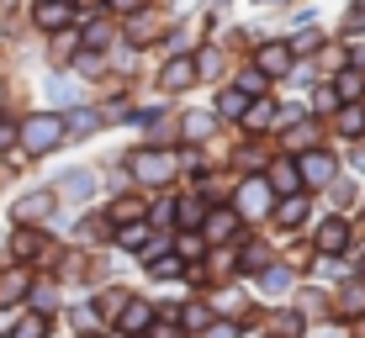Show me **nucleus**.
<instances>
[{"mask_svg":"<svg viewBox=\"0 0 365 338\" xmlns=\"http://www.w3.org/2000/svg\"><path fill=\"white\" fill-rule=\"evenodd\" d=\"M128 217H143V206H138V201H111V228L128 222Z\"/></svg>","mask_w":365,"mask_h":338,"instance_id":"7c9ffc66","label":"nucleus"},{"mask_svg":"<svg viewBox=\"0 0 365 338\" xmlns=\"http://www.w3.org/2000/svg\"><path fill=\"white\" fill-rule=\"evenodd\" d=\"M355 69H365V48H355Z\"/></svg>","mask_w":365,"mask_h":338,"instance_id":"79ce46f5","label":"nucleus"},{"mask_svg":"<svg viewBox=\"0 0 365 338\" xmlns=\"http://www.w3.org/2000/svg\"><path fill=\"white\" fill-rule=\"evenodd\" d=\"M101 132V117H96V111H69V117H64V137H96Z\"/></svg>","mask_w":365,"mask_h":338,"instance_id":"4468645a","label":"nucleus"},{"mask_svg":"<svg viewBox=\"0 0 365 338\" xmlns=\"http://www.w3.org/2000/svg\"><path fill=\"white\" fill-rule=\"evenodd\" d=\"M128 174L138 185H170L175 174V154H159V148H138V154H128Z\"/></svg>","mask_w":365,"mask_h":338,"instance_id":"f03ea898","label":"nucleus"},{"mask_svg":"<svg viewBox=\"0 0 365 338\" xmlns=\"http://www.w3.org/2000/svg\"><path fill=\"white\" fill-rule=\"evenodd\" d=\"M238 233V211H207V238L212 243H222V238Z\"/></svg>","mask_w":365,"mask_h":338,"instance_id":"2eb2a0df","label":"nucleus"},{"mask_svg":"<svg viewBox=\"0 0 365 338\" xmlns=\"http://www.w3.org/2000/svg\"><path fill=\"white\" fill-rule=\"evenodd\" d=\"M244 122H249V132H265L270 122H275V106H270V101H259V106H244Z\"/></svg>","mask_w":365,"mask_h":338,"instance_id":"393cba45","label":"nucleus"},{"mask_svg":"<svg viewBox=\"0 0 365 338\" xmlns=\"http://www.w3.org/2000/svg\"><path fill=\"white\" fill-rule=\"evenodd\" d=\"M270 201H275V191H270L265 174H249V180L238 185V217H249V222L270 217Z\"/></svg>","mask_w":365,"mask_h":338,"instance_id":"20e7f679","label":"nucleus"},{"mask_svg":"<svg viewBox=\"0 0 365 338\" xmlns=\"http://www.w3.org/2000/svg\"><path fill=\"white\" fill-rule=\"evenodd\" d=\"M255 69L259 74H286V69H292V48H286V43H265L255 53Z\"/></svg>","mask_w":365,"mask_h":338,"instance_id":"9b49d317","label":"nucleus"},{"mask_svg":"<svg viewBox=\"0 0 365 338\" xmlns=\"http://www.w3.org/2000/svg\"><path fill=\"white\" fill-rule=\"evenodd\" d=\"M244 106H249V95L238 90V85H233V90H222V101H217L222 117H244Z\"/></svg>","mask_w":365,"mask_h":338,"instance_id":"cd10ccee","label":"nucleus"},{"mask_svg":"<svg viewBox=\"0 0 365 338\" xmlns=\"http://www.w3.org/2000/svg\"><path fill=\"white\" fill-rule=\"evenodd\" d=\"M117 317H122V328H128V333H133V328H143V322H148V317H154V307H148V302H138V296H133V302H128V307H122V312H117Z\"/></svg>","mask_w":365,"mask_h":338,"instance_id":"5701e85b","label":"nucleus"},{"mask_svg":"<svg viewBox=\"0 0 365 338\" xmlns=\"http://www.w3.org/2000/svg\"><path fill=\"white\" fill-rule=\"evenodd\" d=\"M339 132L344 137H365V106H344L339 111Z\"/></svg>","mask_w":365,"mask_h":338,"instance_id":"b1692460","label":"nucleus"},{"mask_svg":"<svg viewBox=\"0 0 365 338\" xmlns=\"http://www.w3.org/2000/svg\"><path fill=\"white\" fill-rule=\"evenodd\" d=\"M355 164H360V169H365V148H360V154H355Z\"/></svg>","mask_w":365,"mask_h":338,"instance_id":"37998d69","label":"nucleus"},{"mask_svg":"<svg viewBox=\"0 0 365 338\" xmlns=\"http://www.w3.org/2000/svg\"><path fill=\"white\" fill-rule=\"evenodd\" d=\"M48 95H53L58 106H74V101H80V85H69V80H53V85H48Z\"/></svg>","mask_w":365,"mask_h":338,"instance_id":"c756f323","label":"nucleus"},{"mask_svg":"<svg viewBox=\"0 0 365 338\" xmlns=\"http://www.w3.org/2000/svg\"><path fill=\"white\" fill-rule=\"evenodd\" d=\"M360 338H365V322H360Z\"/></svg>","mask_w":365,"mask_h":338,"instance_id":"49530a36","label":"nucleus"},{"mask_svg":"<svg viewBox=\"0 0 365 338\" xmlns=\"http://www.w3.org/2000/svg\"><path fill=\"white\" fill-rule=\"evenodd\" d=\"M53 191H58V201H91V191H96V174H91V169H64Z\"/></svg>","mask_w":365,"mask_h":338,"instance_id":"0eeeda50","label":"nucleus"},{"mask_svg":"<svg viewBox=\"0 0 365 338\" xmlns=\"http://www.w3.org/2000/svg\"><path fill=\"white\" fill-rule=\"evenodd\" d=\"M180 127H185V137L196 143V137H207V132H212V117H207V111H191V117H185Z\"/></svg>","mask_w":365,"mask_h":338,"instance_id":"c85d7f7f","label":"nucleus"},{"mask_svg":"<svg viewBox=\"0 0 365 338\" xmlns=\"http://www.w3.org/2000/svg\"><path fill=\"white\" fill-rule=\"evenodd\" d=\"M32 21H37V32H64L74 21V0H37Z\"/></svg>","mask_w":365,"mask_h":338,"instance_id":"39448f33","label":"nucleus"},{"mask_svg":"<svg viewBox=\"0 0 365 338\" xmlns=\"http://www.w3.org/2000/svg\"><path fill=\"white\" fill-rule=\"evenodd\" d=\"M360 90H365V69H344L334 80V95L339 101H360Z\"/></svg>","mask_w":365,"mask_h":338,"instance_id":"a211bd4d","label":"nucleus"},{"mask_svg":"<svg viewBox=\"0 0 365 338\" xmlns=\"http://www.w3.org/2000/svg\"><path fill=\"white\" fill-rule=\"evenodd\" d=\"M11 338H48V312H27V317L11 328Z\"/></svg>","mask_w":365,"mask_h":338,"instance_id":"4be33fe9","label":"nucleus"},{"mask_svg":"<svg viewBox=\"0 0 365 338\" xmlns=\"http://www.w3.org/2000/svg\"><path fill=\"white\" fill-rule=\"evenodd\" d=\"M101 6H106V0H80V11H85V16H91V11H101Z\"/></svg>","mask_w":365,"mask_h":338,"instance_id":"ea45409f","label":"nucleus"},{"mask_svg":"<svg viewBox=\"0 0 365 338\" xmlns=\"http://www.w3.org/2000/svg\"><path fill=\"white\" fill-rule=\"evenodd\" d=\"M339 317H355V312H365V285L355 280V285H344V291H339Z\"/></svg>","mask_w":365,"mask_h":338,"instance_id":"aec40b11","label":"nucleus"},{"mask_svg":"<svg viewBox=\"0 0 365 338\" xmlns=\"http://www.w3.org/2000/svg\"><path fill=\"white\" fill-rule=\"evenodd\" d=\"M143 270L154 275V280H175V275H180V254H159L154 248V254L143 259Z\"/></svg>","mask_w":365,"mask_h":338,"instance_id":"dca6fc26","label":"nucleus"},{"mask_svg":"<svg viewBox=\"0 0 365 338\" xmlns=\"http://www.w3.org/2000/svg\"><path fill=\"white\" fill-rule=\"evenodd\" d=\"M259 285H265V291H275V296L292 291V265H265V270H259Z\"/></svg>","mask_w":365,"mask_h":338,"instance_id":"6ab92c4d","label":"nucleus"},{"mask_svg":"<svg viewBox=\"0 0 365 338\" xmlns=\"http://www.w3.org/2000/svg\"><path fill=\"white\" fill-rule=\"evenodd\" d=\"M265 6H275V0H265Z\"/></svg>","mask_w":365,"mask_h":338,"instance_id":"de8ad7c7","label":"nucleus"},{"mask_svg":"<svg viewBox=\"0 0 365 338\" xmlns=\"http://www.w3.org/2000/svg\"><path fill=\"white\" fill-rule=\"evenodd\" d=\"M196 80V58H170V64H165V74H159V90H185V85H191Z\"/></svg>","mask_w":365,"mask_h":338,"instance_id":"9d476101","label":"nucleus"},{"mask_svg":"<svg viewBox=\"0 0 365 338\" xmlns=\"http://www.w3.org/2000/svg\"><path fill=\"white\" fill-rule=\"evenodd\" d=\"M32 296V270L27 265H16L11 275H0V307H16V302H27Z\"/></svg>","mask_w":365,"mask_h":338,"instance_id":"6e6552de","label":"nucleus"},{"mask_svg":"<svg viewBox=\"0 0 365 338\" xmlns=\"http://www.w3.org/2000/svg\"><path fill=\"white\" fill-rule=\"evenodd\" d=\"M365 27V0H355V11H349V32H360Z\"/></svg>","mask_w":365,"mask_h":338,"instance_id":"4c0bfd02","label":"nucleus"},{"mask_svg":"<svg viewBox=\"0 0 365 338\" xmlns=\"http://www.w3.org/2000/svg\"><path fill=\"white\" fill-rule=\"evenodd\" d=\"M265 265H270V248H265V243H249L244 259H238V270H249V275H259Z\"/></svg>","mask_w":365,"mask_h":338,"instance_id":"a878e982","label":"nucleus"},{"mask_svg":"<svg viewBox=\"0 0 365 338\" xmlns=\"http://www.w3.org/2000/svg\"><path fill=\"white\" fill-rule=\"evenodd\" d=\"M16 143H21V154H32V159L53 154V148L64 143V117H53V111H37V117H27V122L16 127Z\"/></svg>","mask_w":365,"mask_h":338,"instance_id":"f257e3e1","label":"nucleus"},{"mask_svg":"<svg viewBox=\"0 0 365 338\" xmlns=\"http://www.w3.org/2000/svg\"><path fill=\"white\" fill-rule=\"evenodd\" d=\"M207 338H238L233 322H207Z\"/></svg>","mask_w":365,"mask_h":338,"instance_id":"e433bc0d","label":"nucleus"},{"mask_svg":"<svg viewBox=\"0 0 365 338\" xmlns=\"http://www.w3.org/2000/svg\"><path fill=\"white\" fill-rule=\"evenodd\" d=\"M11 143H16V127H6V122H0V154H6Z\"/></svg>","mask_w":365,"mask_h":338,"instance_id":"58836bf2","label":"nucleus"},{"mask_svg":"<svg viewBox=\"0 0 365 338\" xmlns=\"http://www.w3.org/2000/svg\"><path fill=\"white\" fill-rule=\"evenodd\" d=\"M180 317H185V328H207V322H212V312H207V307H185Z\"/></svg>","mask_w":365,"mask_h":338,"instance_id":"72a5a7b5","label":"nucleus"},{"mask_svg":"<svg viewBox=\"0 0 365 338\" xmlns=\"http://www.w3.org/2000/svg\"><path fill=\"white\" fill-rule=\"evenodd\" d=\"M344 243H349V222H344V217H329V222L318 228V248H323V254H339Z\"/></svg>","mask_w":365,"mask_h":338,"instance_id":"ddd939ff","label":"nucleus"},{"mask_svg":"<svg viewBox=\"0 0 365 338\" xmlns=\"http://www.w3.org/2000/svg\"><path fill=\"white\" fill-rule=\"evenodd\" d=\"M0 101H6V85H0Z\"/></svg>","mask_w":365,"mask_h":338,"instance_id":"a18cd8bd","label":"nucleus"},{"mask_svg":"<svg viewBox=\"0 0 365 338\" xmlns=\"http://www.w3.org/2000/svg\"><path fill=\"white\" fill-rule=\"evenodd\" d=\"M302 217H307V201H302V191L292 196V201L275 206V222H281V228H302Z\"/></svg>","mask_w":365,"mask_h":338,"instance_id":"412c9836","label":"nucleus"},{"mask_svg":"<svg viewBox=\"0 0 365 338\" xmlns=\"http://www.w3.org/2000/svg\"><path fill=\"white\" fill-rule=\"evenodd\" d=\"M201 248H207V238H201V233H180V259L201 254Z\"/></svg>","mask_w":365,"mask_h":338,"instance_id":"2f4dec72","label":"nucleus"},{"mask_svg":"<svg viewBox=\"0 0 365 338\" xmlns=\"http://www.w3.org/2000/svg\"><path fill=\"white\" fill-rule=\"evenodd\" d=\"M128 302H133L128 291H101V302H96V312H101V317H117V312L128 307Z\"/></svg>","mask_w":365,"mask_h":338,"instance_id":"bb28decb","label":"nucleus"},{"mask_svg":"<svg viewBox=\"0 0 365 338\" xmlns=\"http://www.w3.org/2000/svg\"><path fill=\"white\" fill-rule=\"evenodd\" d=\"M297 169H302V185H329L339 164H334V154H323V148H312V154H302L297 159Z\"/></svg>","mask_w":365,"mask_h":338,"instance_id":"423d86ee","label":"nucleus"},{"mask_svg":"<svg viewBox=\"0 0 365 338\" xmlns=\"http://www.w3.org/2000/svg\"><path fill=\"white\" fill-rule=\"evenodd\" d=\"M53 211H58V191H27V196H16V201H11V217L27 222V228H43Z\"/></svg>","mask_w":365,"mask_h":338,"instance_id":"7ed1b4c3","label":"nucleus"},{"mask_svg":"<svg viewBox=\"0 0 365 338\" xmlns=\"http://www.w3.org/2000/svg\"><path fill=\"white\" fill-rule=\"evenodd\" d=\"M43 254V233L27 228V222H16V233H11V259H32Z\"/></svg>","mask_w":365,"mask_h":338,"instance_id":"f8f14e48","label":"nucleus"},{"mask_svg":"<svg viewBox=\"0 0 365 338\" xmlns=\"http://www.w3.org/2000/svg\"><path fill=\"white\" fill-rule=\"evenodd\" d=\"M154 338H180V333H175V328H154Z\"/></svg>","mask_w":365,"mask_h":338,"instance_id":"a19ab883","label":"nucleus"},{"mask_svg":"<svg viewBox=\"0 0 365 338\" xmlns=\"http://www.w3.org/2000/svg\"><path fill=\"white\" fill-rule=\"evenodd\" d=\"M265 180H270V191H275V196H297V191H302V169H297V159H275Z\"/></svg>","mask_w":365,"mask_h":338,"instance_id":"1a4fd4ad","label":"nucleus"},{"mask_svg":"<svg viewBox=\"0 0 365 338\" xmlns=\"http://www.w3.org/2000/svg\"><path fill=\"white\" fill-rule=\"evenodd\" d=\"M360 275H365V254H360Z\"/></svg>","mask_w":365,"mask_h":338,"instance_id":"c03bdc74","label":"nucleus"},{"mask_svg":"<svg viewBox=\"0 0 365 338\" xmlns=\"http://www.w3.org/2000/svg\"><path fill=\"white\" fill-rule=\"evenodd\" d=\"M106 6H111V11H117V16H138V11H143V6H148V0H106Z\"/></svg>","mask_w":365,"mask_h":338,"instance_id":"c9c22d12","label":"nucleus"},{"mask_svg":"<svg viewBox=\"0 0 365 338\" xmlns=\"http://www.w3.org/2000/svg\"><path fill=\"white\" fill-rule=\"evenodd\" d=\"M117 243H122V248H143V243H148V217H128V222L117 228Z\"/></svg>","mask_w":365,"mask_h":338,"instance_id":"f3484780","label":"nucleus"},{"mask_svg":"<svg viewBox=\"0 0 365 338\" xmlns=\"http://www.w3.org/2000/svg\"><path fill=\"white\" fill-rule=\"evenodd\" d=\"M85 43H91V48L111 43V27H101V21H91V27H85Z\"/></svg>","mask_w":365,"mask_h":338,"instance_id":"f704fd0d","label":"nucleus"},{"mask_svg":"<svg viewBox=\"0 0 365 338\" xmlns=\"http://www.w3.org/2000/svg\"><path fill=\"white\" fill-rule=\"evenodd\" d=\"M259 85H265V74H259V69L238 74V90H244V95H259Z\"/></svg>","mask_w":365,"mask_h":338,"instance_id":"473e14b6","label":"nucleus"}]
</instances>
